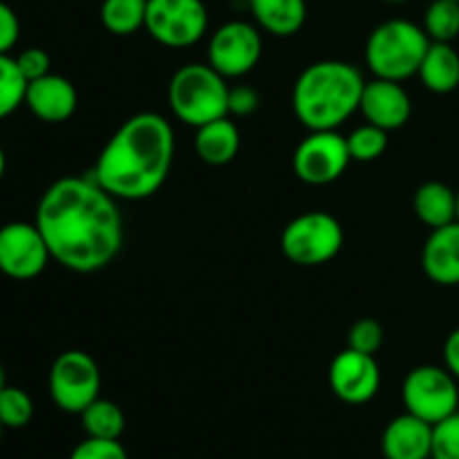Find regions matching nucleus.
Wrapping results in <instances>:
<instances>
[{"label":"nucleus","mask_w":459,"mask_h":459,"mask_svg":"<svg viewBox=\"0 0 459 459\" xmlns=\"http://www.w3.org/2000/svg\"><path fill=\"white\" fill-rule=\"evenodd\" d=\"M27 79L18 70L16 56L0 54V121L25 103Z\"/></svg>","instance_id":"393cba45"},{"label":"nucleus","mask_w":459,"mask_h":459,"mask_svg":"<svg viewBox=\"0 0 459 459\" xmlns=\"http://www.w3.org/2000/svg\"><path fill=\"white\" fill-rule=\"evenodd\" d=\"M359 110L366 117L368 124L379 126L390 133V130L403 128L411 121L412 99L399 81H366Z\"/></svg>","instance_id":"4468645a"},{"label":"nucleus","mask_w":459,"mask_h":459,"mask_svg":"<svg viewBox=\"0 0 459 459\" xmlns=\"http://www.w3.org/2000/svg\"><path fill=\"white\" fill-rule=\"evenodd\" d=\"M384 343V327L375 318H361L350 327L348 348L359 350L363 354H377Z\"/></svg>","instance_id":"c85d7f7f"},{"label":"nucleus","mask_w":459,"mask_h":459,"mask_svg":"<svg viewBox=\"0 0 459 459\" xmlns=\"http://www.w3.org/2000/svg\"><path fill=\"white\" fill-rule=\"evenodd\" d=\"M263 56V36L251 22L229 21L213 31L209 43V65L224 79L249 74Z\"/></svg>","instance_id":"9b49d317"},{"label":"nucleus","mask_w":459,"mask_h":459,"mask_svg":"<svg viewBox=\"0 0 459 459\" xmlns=\"http://www.w3.org/2000/svg\"><path fill=\"white\" fill-rule=\"evenodd\" d=\"M240 151V130L229 117L200 126L195 134V152L204 164L227 166Z\"/></svg>","instance_id":"a211bd4d"},{"label":"nucleus","mask_w":459,"mask_h":459,"mask_svg":"<svg viewBox=\"0 0 459 459\" xmlns=\"http://www.w3.org/2000/svg\"><path fill=\"white\" fill-rule=\"evenodd\" d=\"M402 402L406 412L429 421L430 426L439 424L453 412L459 411V385L457 379L439 366H420L411 370L402 385Z\"/></svg>","instance_id":"0eeeda50"},{"label":"nucleus","mask_w":459,"mask_h":459,"mask_svg":"<svg viewBox=\"0 0 459 459\" xmlns=\"http://www.w3.org/2000/svg\"><path fill=\"white\" fill-rule=\"evenodd\" d=\"M348 137L336 130H309L307 137L296 146L294 173L309 186H325L336 182L350 166Z\"/></svg>","instance_id":"9d476101"},{"label":"nucleus","mask_w":459,"mask_h":459,"mask_svg":"<svg viewBox=\"0 0 459 459\" xmlns=\"http://www.w3.org/2000/svg\"><path fill=\"white\" fill-rule=\"evenodd\" d=\"M417 76L435 94H451L459 88V52L451 43H430Z\"/></svg>","instance_id":"aec40b11"},{"label":"nucleus","mask_w":459,"mask_h":459,"mask_svg":"<svg viewBox=\"0 0 459 459\" xmlns=\"http://www.w3.org/2000/svg\"><path fill=\"white\" fill-rule=\"evenodd\" d=\"M415 213L426 227L439 229L457 220V191L444 182H424L415 193Z\"/></svg>","instance_id":"412c9836"},{"label":"nucleus","mask_w":459,"mask_h":459,"mask_svg":"<svg viewBox=\"0 0 459 459\" xmlns=\"http://www.w3.org/2000/svg\"><path fill=\"white\" fill-rule=\"evenodd\" d=\"M3 433H4V426H3V421H0V439H3Z\"/></svg>","instance_id":"4c0bfd02"},{"label":"nucleus","mask_w":459,"mask_h":459,"mask_svg":"<svg viewBox=\"0 0 459 459\" xmlns=\"http://www.w3.org/2000/svg\"><path fill=\"white\" fill-rule=\"evenodd\" d=\"M227 79L209 63H186L169 83V106L182 124L191 128L229 117Z\"/></svg>","instance_id":"39448f33"},{"label":"nucleus","mask_w":459,"mask_h":459,"mask_svg":"<svg viewBox=\"0 0 459 459\" xmlns=\"http://www.w3.org/2000/svg\"><path fill=\"white\" fill-rule=\"evenodd\" d=\"M36 227L52 260L76 273L106 269L124 245L117 200L92 178L56 179L40 197Z\"/></svg>","instance_id":"f257e3e1"},{"label":"nucleus","mask_w":459,"mask_h":459,"mask_svg":"<svg viewBox=\"0 0 459 459\" xmlns=\"http://www.w3.org/2000/svg\"><path fill=\"white\" fill-rule=\"evenodd\" d=\"M251 13L264 31L273 36H294L307 21L305 0H249Z\"/></svg>","instance_id":"6ab92c4d"},{"label":"nucleus","mask_w":459,"mask_h":459,"mask_svg":"<svg viewBox=\"0 0 459 459\" xmlns=\"http://www.w3.org/2000/svg\"><path fill=\"white\" fill-rule=\"evenodd\" d=\"M384 3H393V4H399V3H408V0H384Z\"/></svg>","instance_id":"e433bc0d"},{"label":"nucleus","mask_w":459,"mask_h":459,"mask_svg":"<svg viewBox=\"0 0 459 459\" xmlns=\"http://www.w3.org/2000/svg\"><path fill=\"white\" fill-rule=\"evenodd\" d=\"M430 43L424 27L406 18H393L370 31L366 43V65L377 79L406 81L417 76Z\"/></svg>","instance_id":"20e7f679"},{"label":"nucleus","mask_w":459,"mask_h":459,"mask_svg":"<svg viewBox=\"0 0 459 459\" xmlns=\"http://www.w3.org/2000/svg\"><path fill=\"white\" fill-rule=\"evenodd\" d=\"M348 148L350 157L354 161H375L388 151V130L379 128V126H359L357 130L348 134Z\"/></svg>","instance_id":"a878e982"},{"label":"nucleus","mask_w":459,"mask_h":459,"mask_svg":"<svg viewBox=\"0 0 459 459\" xmlns=\"http://www.w3.org/2000/svg\"><path fill=\"white\" fill-rule=\"evenodd\" d=\"M330 388L336 397L350 406L372 402L381 388V370L375 354L345 348L330 363Z\"/></svg>","instance_id":"ddd939ff"},{"label":"nucleus","mask_w":459,"mask_h":459,"mask_svg":"<svg viewBox=\"0 0 459 459\" xmlns=\"http://www.w3.org/2000/svg\"><path fill=\"white\" fill-rule=\"evenodd\" d=\"M457 222H459V191H457Z\"/></svg>","instance_id":"58836bf2"},{"label":"nucleus","mask_w":459,"mask_h":459,"mask_svg":"<svg viewBox=\"0 0 459 459\" xmlns=\"http://www.w3.org/2000/svg\"><path fill=\"white\" fill-rule=\"evenodd\" d=\"M79 417L88 437L121 439L126 430L124 411L110 399H94Z\"/></svg>","instance_id":"4be33fe9"},{"label":"nucleus","mask_w":459,"mask_h":459,"mask_svg":"<svg viewBox=\"0 0 459 459\" xmlns=\"http://www.w3.org/2000/svg\"><path fill=\"white\" fill-rule=\"evenodd\" d=\"M52 260L36 222H7L0 227V272L13 281L40 276Z\"/></svg>","instance_id":"f8f14e48"},{"label":"nucleus","mask_w":459,"mask_h":459,"mask_svg":"<svg viewBox=\"0 0 459 459\" xmlns=\"http://www.w3.org/2000/svg\"><path fill=\"white\" fill-rule=\"evenodd\" d=\"M4 385H7V379H4V368H3V363H0V393H3Z\"/></svg>","instance_id":"c9c22d12"},{"label":"nucleus","mask_w":459,"mask_h":459,"mask_svg":"<svg viewBox=\"0 0 459 459\" xmlns=\"http://www.w3.org/2000/svg\"><path fill=\"white\" fill-rule=\"evenodd\" d=\"M444 368L459 381V327L446 336V343H444Z\"/></svg>","instance_id":"72a5a7b5"},{"label":"nucleus","mask_w":459,"mask_h":459,"mask_svg":"<svg viewBox=\"0 0 459 459\" xmlns=\"http://www.w3.org/2000/svg\"><path fill=\"white\" fill-rule=\"evenodd\" d=\"M173 157V126L157 112H139L108 139L90 178L115 200H146L164 186Z\"/></svg>","instance_id":"f03ea898"},{"label":"nucleus","mask_w":459,"mask_h":459,"mask_svg":"<svg viewBox=\"0 0 459 459\" xmlns=\"http://www.w3.org/2000/svg\"><path fill=\"white\" fill-rule=\"evenodd\" d=\"M363 74L345 61H318L305 67L291 90V108L307 130H336L361 106Z\"/></svg>","instance_id":"7ed1b4c3"},{"label":"nucleus","mask_w":459,"mask_h":459,"mask_svg":"<svg viewBox=\"0 0 459 459\" xmlns=\"http://www.w3.org/2000/svg\"><path fill=\"white\" fill-rule=\"evenodd\" d=\"M424 31L435 43H453L459 36L457 0H433L424 13Z\"/></svg>","instance_id":"b1692460"},{"label":"nucleus","mask_w":459,"mask_h":459,"mask_svg":"<svg viewBox=\"0 0 459 459\" xmlns=\"http://www.w3.org/2000/svg\"><path fill=\"white\" fill-rule=\"evenodd\" d=\"M421 269L442 287L459 285V222L433 229L421 249Z\"/></svg>","instance_id":"f3484780"},{"label":"nucleus","mask_w":459,"mask_h":459,"mask_svg":"<svg viewBox=\"0 0 459 459\" xmlns=\"http://www.w3.org/2000/svg\"><path fill=\"white\" fill-rule=\"evenodd\" d=\"M281 249L287 260L300 267H318L339 255L343 249V227L325 211H309L285 227Z\"/></svg>","instance_id":"423d86ee"},{"label":"nucleus","mask_w":459,"mask_h":459,"mask_svg":"<svg viewBox=\"0 0 459 459\" xmlns=\"http://www.w3.org/2000/svg\"><path fill=\"white\" fill-rule=\"evenodd\" d=\"M21 36V22H18L16 12L7 3L0 0V54H9Z\"/></svg>","instance_id":"473e14b6"},{"label":"nucleus","mask_w":459,"mask_h":459,"mask_svg":"<svg viewBox=\"0 0 459 459\" xmlns=\"http://www.w3.org/2000/svg\"><path fill=\"white\" fill-rule=\"evenodd\" d=\"M457 3H459V0H457Z\"/></svg>","instance_id":"ea45409f"},{"label":"nucleus","mask_w":459,"mask_h":459,"mask_svg":"<svg viewBox=\"0 0 459 459\" xmlns=\"http://www.w3.org/2000/svg\"><path fill=\"white\" fill-rule=\"evenodd\" d=\"M25 106L30 108L36 119L45 121V124H63L76 112L79 94L70 79L49 72V74L27 83Z\"/></svg>","instance_id":"2eb2a0df"},{"label":"nucleus","mask_w":459,"mask_h":459,"mask_svg":"<svg viewBox=\"0 0 459 459\" xmlns=\"http://www.w3.org/2000/svg\"><path fill=\"white\" fill-rule=\"evenodd\" d=\"M430 459H459V411L433 426Z\"/></svg>","instance_id":"cd10ccee"},{"label":"nucleus","mask_w":459,"mask_h":459,"mask_svg":"<svg viewBox=\"0 0 459 459\" xmlns=\"http://www.w3.org/2000/svg\"><path fill=\"white\" fill-rule=\"evenodd\" d=\"M101 390L97 361L83 350H67L49 368V394L63 412L81 415Z\"/></svg>","instance_id":"6e6552de"},{"label":"nucleus","mask_w":459,"mask_h":459,"mask_svg":"<svg viewBox=\"0 0 459 459\" xmlns=\"http://www.w3.org/2000/svg\"><path fill=\"white\" fill-rule=\"evenodd\" d=\"M34 417V402L16 385H4L0 393V421L4 429H25Z\"/></svg>","instance_id":"bb28decb"},{"label":"nucleus","mask_w":459,"mask_h":459,"mask_svg":"<svg viewBox=\"0 0 459 459\" xmlns=\"http://www.w3.org/2000/svg\"><path fill=\"white\" fill-rule=\"evenodd\" d=\"M148 0H103L101 16L103 27L115 36H130L146 25Z\"/></svg>","instance_id":"5701e85b"},{"label":"nucleus","mask_w":459,"mask_h":459,"mask_svg":"<svg viewBox=\"0 0 459 459\" xmlns=\"http://www.w3.org/2000/svg\"><path fill=\"white\" fill-rule=\"evenodd\" d=\"M4 169H7V157H4V151L0 148V179H3Z\"/></svg>","instance_id":"f704fd0d"},{"label":"nucleus","mask_w":459,"mask_h":459,"mask_svg":"<svg viewBox=\"0 0 459 459\" xmlns=\"http://www.w3.org/2000/svg\"><path fill=\"white\" fill-rule=\"evenodd\" d=\"M146 31L166 48H191L209 30L202 0H148Z\"/></svg>","instance_id":"1a4fd4ad"},{"label":"nucleus","mask_w":459,"mask_h":459,"mask_svg":"<svg viewBox=\"0 0 459 459\" xmlns=\"http://www.w3.org/2000/svg\"><path fill=\"white\" fill-rule=\"evenodd\" d=\"M16 63L21 74L27 79V83L49 74V67H52V58H49V54L40 48L22 49V52L16 56Z\"/></svg>","instance_id":"7c9ffc66"},{"label":"nucleus","mask_w":459,"mask_h":459,"mask_svg":"<svg viewBox=\"0 0 459 459\" xmlns=\"http://www.w3.org/2000/svg\"><path fill=\"white\" fill-rule=\"evenodd\" d=\"M381 453L385 459H430L433 426L411 412L394 417L381 435Z\"/></svg>","instance_id":"dca6fc26"},{"label":"nucleus","mask_w":459,"mask_h":459,"mask_svg":"<svg viewBox=\"0 0 459 459\" xmlns=\"http://www.w3.org/2000/svg\"><path fill=\"white\" fill-rule=\"evenodd\" d=\"M70 459H128V453H126L121 439L85 437L70 453Z\"/></svg>","instance_id":"c756f323"},{"label":"nucleus","mask_w":459,"mask_h":459,"mask_svg":"<svg viewBox=\"0 0 459 459\" xmlns=\"http://www.w3.org/2000/svg\"><path fill=\"white\" fill-rule=\"evenodd\" d=\"M260 106V97L249 85H238L229 90V115L247 117L254 115Z\"/></svg>","instance_id":"2f4dec72"}]
</instances>
